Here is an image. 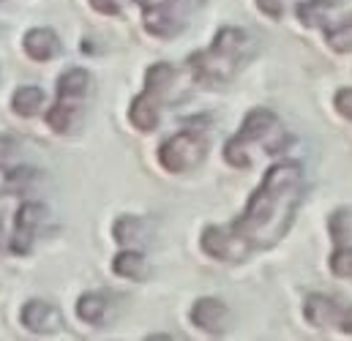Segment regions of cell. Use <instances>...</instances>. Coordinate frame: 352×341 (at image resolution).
<instances>
[{
    "instance_id": "1",
    "label": "cell",
    "mask_w": 352,
    "mask_h": 341,
    "mask_svg": "<svg viewBox=\"0 0 352 341\" xmlns=\"http://www.w3.org/2000/svg\"><path fill=\"white\" fill-rule=\"evenodd\" d=\"M303 199V170L295 162H278L263 175V183L249 197L241 219L230 227L254 249H273L292 227Z\"/></svg>"
},
{
    "instance_id": "2",
    "label": "cell",
    "mask_w": 352,
    "mask_h": 341,
    "mask_svg": "<svg viewBox=\"0 0 352 341\" xmlns=\"http://www.w3.org/2000/svg\"><path fill=\"white\" fill-rule=\"evenodd\" d=\"M205 137L194 129H183L162 142L159 148V164L167 172H188L205 159Z\"/></svg>"
},
{
    "instance_id": "3",
    "label": "cell",
    "mask_w": 352,
    "mask_h": 341,
    "mask_svg": "<svg viewBox=\"0 0 352 341\" xmlns=\"http://www.w3.org/2000/svg\"><path fill=\"white\" fill-rule=\"evenodd\" d=\"M278 134H284L281 129H278V118H276V112H270L267 107H257V109H252L246 118H243V123H241V131L235 134V140H241L243 145H249V142H263L265 153H281V142H276V140H270V137H278Z\"/></svg>"
},
{
    "instance_id": "4",
    "label": "cell",
    "mask_w": 352,
    "mask_h": 341,
    "mask_svg": "<svg viewBox=\"0 0 352 341\" xmlns=\"http://www.w3.org/2000/svg\"><path fill=\"white\" fill-rule=\"evenodd\" d=\"M202 252L221 262H238L252 254V249L243 243V238L232 227H205L199 238Z\"/></svg>"
},
{
    "instance_id": "5",
    "label": "cell",
    "mask_w": 352,
    "mask_h": 341,
    "mask_svg": "<svg viewBox=\"0 0 352 341\" xmlns=\"http://www.w3.org/2000/svg\"><path fill=\"white\" fill-rule=\"evenodd\" d=\"M19 320L30 333H38V336H47L63 328V314L50 300H28L19 311Z\"/></svg>"
},
{
    "instance_id": "6",
    "label": "cell",
    "mask_w": 352,
    "mask_h": 341,
    "mask_svg": "<svg viewBox=\"0 0 352 341\" xmlns=\"http://www.w3.org/2000/svg\"><path fill=\"white\" fill-rule=\"evenodd\" d=\"M188 317H191V322H194L199 331H205V333H210V336L224 333L227 325H230V309H227V303L219 300V298H199V300L191 306Z\"/></svg>"
},
{
    "instance_id": "7",
    "label": "cell",
    "mask_w": 352,
    "mask_h": 341,
    "mask_svg": "<svg viewBox=\"0 0 352 341\" xmlns=\"http://www.w3.org/2000/svg\"><path fill=\"white\" fill-rule=\"evenodd\" d=\"M246 44H249L246 30L227 25V28H221V30L216 33V38H213V44H210L208 55H210L213 60H219L224 69L235 72V63H238V58H241V52H243V47H246Z\"/></svg>"
},
{
    "instance_id": "8",
    "label": "cell",
    "mask_w": 352,
    "mask_h": 341,
    "mask_svg": "<svg viewBox=\"0 0 352 341\" xmlns=\"http://www.w3.org/2000/svg\"><path fill=\"white\" fill-rule=\"evenodd\" d=\"M342 311H344V309H342L333 298L320 295V292L309 295L306 303H303V317H306V322H309L311 328H320V331L336 328L339 320H342Z\"/></svg>"
},
{
    "instance_id": "9",
    "label": "cell",
    "mask_w": 352,
    "mask_h": 341,
    "mask_svg": "<svg viewBox=\"0 0 352 341\" xmlns=\"http://www.w3.org/2000/svg\"><path fill=\"white\" fill-rule=\"evenodd\" d=\"M159 118H162V98H156L153 93L142 90L140 96L131 98V107H129V120L134 123V129L140 131H153L159 129Z\"/></svg>"
},
{
    "instance_id": "10",
    "label": "cell",
    "mask_w": 352,
    "mask_h": 341,
    "mask_svg": "<svg viewBox=\"0 0 352 341\" xmlns=\"http://www.w3.org/2000/svg\"><path fill=\"white\" fill-rule=\"evenodd\" d=\"M22 47H25V52H28V58H30V60L47 63V60H52V58L58 55L60 41H58L55 30H50V28H33V30H28V33H25Z\"/></svg>"
},
{
    "instance_id": "11",
    "label": "cell",
    "mask_w": 352,
    "mask_h": 341,
    "mask_svg": "<svg viewBox=\"0 0 352 341\" xmlns=\"http://www.w3.org/2000/svg\"><path fill=\"white\" fill-rule=\"evenodd\" d=\"M112 238L126 249H137L148 241V221L142 216H120L112 224Z\"/></svg>"
},
{
    "instance_id": "12",
    "label": "cell",
    "mask_w": 352,
    "mask_h": 341,
    "mask_svg": "<svg viewBox=\"0 0 352 341\" xmlns=\"http://www.w3.org/2000/svg\"><path fill=\"white\" fill-rule=\"evenodd\" d=\"M44 101H47V96H44V90L38 85H22V87H16L14 96H11V107H14V112L22 115V118L38 115V112L44 109Z\"/></svg>"
},
{
    "instance_id": "13",
    "label": "cell",
    "mask_w": 352,
    "mask_h": 341,
    "mask_svg": "<svg viewBox=\"0 0 352 341\" xmlns=\"http://www.w3.org/2000/svg\"><path fill=\"white\" fill-rule=\"evenodd\" d=\"M112 270L123 278H131V281H142L148 276V259L140 254L137 249H123L120 254L112 259Z\"/></svg>"
},
{
    "instance_id": "14",
    "label": "cell",
    "mask_w": 352,
    "mask_h": 341,
    "mask_svg": "<svg viewBox=\"0 0 352 341\" xmlns=\"http://www.w3.org/2000/svg\"><path fill=\"white\" fill-rule=\"evenodd\" d=\"M177 80V72L170 63H153L148 72H145V90L153 93L156 98H164Z\"/></svg>"
},
{
    "instance_id": "15",
    "label": "cell",
    "mask_w": 352,
    "mask_h": 341,
    "mask_svg": "<svg viewBox=\"0 0 352 341\" xmlns=\"http://www.w3.org/2000/svg\"><path fill=\"white\" fill-rule=\"evenodd\" d=\"M80 120V109L77 104H69L66 98H60L55 107H50L47 112V126L55 131V134H66L74 129V123Z\"/></svg>"
},
{
    "instance_id": "16",
    "label": "cell",
    "mask_w": 352,
    "mask_h": 341,
    "mask_svg": "<svg viewBox=\"0 0 352 341\" xmlns=\"http://www.w3.org/2000/svg\"><path fill=\"white\" fill-rule=\"evenodd\" d=\"M77 317L88 325H101L107 317V298L98 292H85L77 300Z\"/></svg>"
},
{
    "instance_id": "17",
    "label": "cell",
    "mask_w": 352,
    "mask_h": 341,
    "mask_svg": "<svg viewBox=\"0 0 352 341\" xmlns=\"http://www.w3.org/2000/svg\"><path fill=\"white\" fill-rule=\"evenodd\" d=\"M90 87V74L85 69H69L58 80V96L60 98H80Z\"/></svg>"
},
{
    "instance_id": "18",
    "label": "cell",
    "mask_w": 352,
    "mask_h": 341,
    "mask_svg": "<svg viewBox=\"0 0 352 341\" xmlns=\"http://www.w3.org/2000/svg\"><path fill=\"white\" fill-rule=\"evenodd\" d=\"M328 232L336 246H352V210H336L328 219Z\"/></svg>"
},
{
    "instance_id": "19",
    "label": "cell",
    "mask_w": 352,
    "mask_h": 341,
    "mask_svg": "<svg viewBox=\"0 0 352 341\" xmlns=\"http://www.w3.org/2000/svg\"><path fill=\"white\" fill-rule=\"evenodd\" d=\"M44 216H47L44 205H38V202H25V205L16 210V219H14V230L36 232V230H38V224L44 221Z\"/></svg>"
},
{
    "instance_id": "20",
    "label": "cell",
    "mask_w": 352,
    "mask_h": 341,
    "mask_svg": "<svg viewBox=\"0 0 352 341\" xmlns=\"http://www.w3.org/2000/svg\"><path fill=\"white\" fill-rule=\"evenodd\" d=\"M325 36H328V44L336 52H347L352 47V16H344V22L333 25L331 30H325Z\"/></svg>"
},
{
    "instance_id": "21",
    "label": "cell",
    "mask_w": 352,
    "mask_h": 341,
    "mask_svg": "<svg viewBox=\"0 0 352 341\" xmlns=\"http://www.w3.org/2000/svg\"><path fill=\"white\" fill-rule=\"evenodd\" d=\"M224 159H227V164L230 167H235V170H249L252 167V159H249V151H246V145L241 142V140H227V145H224Z\"/></svg>"
},
{
    "instance_id": "22",
    "label": "cell",
    "mask_w": 352,
    "mask_h": 341,
    "mask_svg": "<svg viewBox=\"0 0 352 341\" xmlns=\"http://www.w3.org/2000/svg\"><path fill=\"white\" fill-rule=\"evenodd\" d=\"M36 177H38V172L33 167H14L11 172H6V186L14 191H25V188H30V183Z\"/></svg>"
},
{
    "instance_id": "23",
    "label": "cell",
    "mask_w": 352,
    "mask_h": 341,
    "mask_svg": "<svg viewBox=\"0 0 352 341\" xmlns=\"http://www.w3.org/2000/svg\"><path fill=\"white\" fill-rule=\"evenodd\" d=\"M331 270L339 278H350L352 276V246H339L331 254Z\"/></svg>"
},
{
    "instance_id": "24",
    "label": "cell",
    "mask_w": 352,
    "mask_h": 341,
    "mask_svg": "<svg viewBox=\"0 0 352 341\" xmlns=\"http://www.w3.org/2000/svg\"><path fill=\"white\" fill-rule=\"evenodd\" d=\"M333 107H336V112H339L342 118L352 120V87H342V90L336 93Z\"/></svg>"
},
{
    "instance_id": "25",
    "label": "cell",
    "mask_w": 352,
    "mask_h": 341,
    "mask_svg": "<svg viewBox=\"0 0 352 341\" xmlns=\"http://www.w3.org/2000/svg\"><path fill=\"white\" fill-rule=\"evenodd\" d=\"M16 140L14 137H8V134H0V167H8L11 162H14V156H16Z\"/></svg>"
},
{
    "instance_id": "26",
    "label": "cell",
    "mask_w": 352,
    "mask_h": 341,
    "mask_svg": "<svg viewBox=\"0 0 352 341\" xmlns=\"http://www.w3.org/2000/svg\"><path fill=\"white\" fill-rule=\"evenodd\" d=\"M90 6L104 16H118L123 8V0H90Z\"/></svg>"
},
{
    "instance_id": "27",
    "label": "cell",
    "mask_w": 352,
    "mask_h": 341,
    "mask_svg": "<svg viewBox=\"0 0 352 341\" xmlns=\"http://www.w3.org/2000/svg\"><path fill=\"white\" fill-rule=\"evenodd\" d=\"M257 8L270 19H281L284 16V0H257Z\"/></svg>"
},
{
    "instance_id": "28",
    "label": "cell",
    "mask_w": 352,
    "mask_h": 341,
    "mask_svg": "<svg viewBox=\"0 0 352 341\" xmlns=\"http://www.w3.org/2000/svg\"><path fill=\"white\" fill-rule=\"evenodd\" d=\"M339 328L347 333V336H352V306L350 309H344L342 311V320H339Z\"/></svg>"
},
{
    "instance_id": "29",
    "label": "cell",
    "mask_w": 352,
    "mask_h": 341,
    "mask_svg": "<svg viewBox=\"0 0 352 341\" xmlns=\"http://www.w3.org/2000/svg\"><path fill=\"white\" fill-rule=\"evenodd\" d=\"M6 249V235H3V230H0V252Z\"/></svg>"
}]
</instances>
